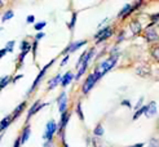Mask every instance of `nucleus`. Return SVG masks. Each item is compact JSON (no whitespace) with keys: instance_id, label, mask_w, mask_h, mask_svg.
Here are the masks:
<instances>
[{"instance_id":"1","label":"nucleus","mask_w":159,"mask_h":147,"mask_svg":"<svg viewBox=\"0 0 159 147\" xmlns=\"http://www.w3.org/2000/svg\"><path fill=\"white\" fill-rule=\"evenodd\" d=\"M116 61H118V56H116V54H114V56L109 57V58H107V59H105L104 62H101V65H100L96 70H97V71H98L102 76H104L107 71H110V70L115 66Z\"/></svg>"},{"instance_id":"2","label":"nucleus","mask_w":159,"mask_h":147,"mask_svg":"<svg viewBox=\"0 0 159 147\" xmlns=\"http://www.w3.org/2000/svg\"><path fill=\"white\" fill-rule=\"evenodd\" d=\"M101 77H102V75L97 71V70H96V71H94L93 74H91L88 77H87V80H85V81H84V84H83V89H82L84 94H87V93H88V92L93 88V85L96 84V83H97V80H100Z\"/></svg>"},{"instance_id":"3","label":"nucleus","mask_w":159,"mask_h":147,"mask_svg":"<svg viewBox=\"0 0 159 147\" xmlns=\"http://www.w3.org/2000/svg\"><path fill=\"white\" fill-rule=\"evenodd\" d=\"M111 35H113V30H111L110 26H106V27H104V28H101L98 32L94 35V39H96L97 43H101V41L106 40V39H109Z\"/></svg>"},{"instance_id":"4","label":"nucleus","mask_w":159,"mask_h":147,"mask_svg":"<svg viewBox=\"0 0 159 147\" xmlns=\"http://www.w3.org/2000/svg\"><path fill=\"white\" fill-rule=\"evenodd\" d=\"M57 130V124L54 123V120H51L47 123V127H45V133H44V138L47 141H51L52 142V138H53V134L56 133Z\"/></svg>"},{"instance_id":"5","label":"nucleus","mask_w":159,"mask_h":147,"mask_svg":"<svg viewBox=\"0 0 159 147\" xmlns=\"http://www.w3.org/2000/svg\"><path fill=\"white\" fill-rule=\"evenodd\" d=\"M53 63H54V59H52V61L49 62L48 65H45V66H44V67L42 68V71L39 72V75L36 76V79L34 80V83H33V87H31V89L29 90V93H31V92H33V90H34V89H35V88L38 87V84L40 83V81H42V79L44 77V75H45V72H47V70H48V68H49V67H51V66H52Z\"/></svg>"},{"instance_id":"6","label":"nucleus","mask_w":159,"mask_h":147,"mask_svg":"<svg viewBox=\"0 0 159 147\" xmlns=\"http://www.w3.org/2000/svg\"><path fill=\"white\" fill-rule=\"evenodd\" d=\"M57 105H58V111L61 114L63 112H66V108H67V94H66V92H62L58 99H57Z\"/></svg>"},{"instance_id":"7","label":"nucleus","mask_w":159,"mask_h":147,"mask_svg":"<svg viewBox=\"0 0 159 147\" xmlns=\"http://www.w3.org/2000/svg\"><path fill=\"white\" fill-rule=\"evenodd\" d=\"M47 106V103H40V101H36V102L31 106V108L29 110V112H27V121H29V119L31 118L33 115H35L38 111H40L43 107H45Z\"/></svg>"},{"instance_id":"8","label":"nucleus","mask_w":159,"mask_h":147,"mask_svg":"<svg viewBox=\"0 0 159 147\" xmlns=\"http://www.w3.org/2000/svg\"><path fill=\"white\" fill-rule=\"evenodd\" d=\"M145 39L149 41V43H155L158 40V34H157V31L152 27H149L148 31H146V34H145Z\"/></svg>"},{"instance_id":"9","label":"nucleus","mask_w":159,"mask_h":147,"mask_svg":"<svg viewBox=\"0 0 159 147\" xmlns=\"http://www.w3.org/2000/svg\"><path fill=\"white\" fill-rule=\"evenodd\" d=\"M87 44V40H82V41H75V43H73V44H70L67 48L65 49V53H73V52H75L76 49H79L80 46H83V45H85Z\"/></svg>"},{"instance_id":"10","label":"nucleus","mask_w":159,"mask_h":147,"mask_svg":"<svg viewBox=\"0 0 159 147\" xmlns=\"http://www.w3.org/2000/svg\"><path fill=\"white\" fill-rule=\"evenodd\" d=\"M146 118H153V116L157 115V103L155 102H150L148 105V110H146Z\"/></svg>"},{"instance_id":"11","label":"nucleus","mask_w":159,"mask_h":147,"mask_svg":"<svg viewBox=\"0 0 159 147\" xmlns=\"http://www.w3.org/2000/svg\"><path fill=\"white\" fill-rule=\"evenodd\" d=\"M62 75L61 74H58V75H56L54 77H53V79H51L49 80V83H48V88L49 89H54L56 87H57V85L60 84V83H62Z\"/></svg>"},{"instance_id":"12","label":"nucleus","mask_w":159,"mask_h":147,"mask_svg":"<svg viewBox=\"0 0 159 147\" xmlns=\"http://www.w3.org/2000/svg\"><path fill=\"white\" fill-rule=\"evenodd\" d=\"M70 120V112H63V114H61V121H60V130H62L63 128H65L66 125H67V121Z\"/></svg>"},{"instance_id":"13","label":"nucleus","mask_w":159,"mask_h":147,"mask_svg":"<svg viewBox=\"0 0 159 147\" xmlns=\"http://www.w3.org/2000/svg\"><path fill=\"white\" fill-rule=\"evenodd\" d=\"M73 79H74V75L71 74L70 71H67L65 75H63V77H62V83H61V85L62 87H67V85L73 81Z\"/></svg>"},{"instance_id":"14","label":"nucleus","mask_w":159,"mask_h":147,"mask_svg":"<svg viewBox=\"0 0 159 147\" xmlns=\"http://www.w3.org/2000/svg\"><path fill=\"white\" fill-rule=\"evenodd\" d=\"M25 107H26V103H25V102H22V103H20L17 107L14 108V111H13V114H12V116H13V120H14V119H17L18 116L22 114V111L25 110Z\"/></svg>"},{"instance_id":"15","label":"nucleus","mask_w":159,"mask_h":147,"mask_svg":"<svg viewBox=\"0 0 159 147\" xmlns=\"http://www.w3.org/2000/svg\"><path fill=\"white\" fill-rule=\"evenodd\" d=\"M13 121V116L9 115V116H5V118L2 120V132H4L8 127L11 125V123Z\"/></svg>"},{"instance_id":"16","label":"nucleus","mask_w":159,"mask_h":147,"mask_svg":"<svg viewBox=\"0 0 159 147\" xmlns=\"http://www.w3.org/2000/svg\"><path fill=\"white\" fill-rule=\"evenodd\" d=\"M136 72H137L140 76H146V75H149V72H150L149 66H146V65H144V66H140V67L136 70Z\"/></svg>"},{"instance_id":"17","label":"nucleus","mask_w":159,"mask_h":147,"mask_svg":"<svg viewBox=\"0 0 159 147\" xmlns=\"http://www.w3.org/2000/svg\"><path fill=\"white\" fill-rule=\"evenodd\" d=\"M30 134H31V132H30V127L25 128V130L22 132V136H21V142H22V145L27 142V139L30 138Z\"/></svg>"},{"instance_id":"18","label":"nucleus","mask_w":159,"mask_h":147,"mask_svg":"<svg viewBox=\"0 0 159 147\" xmlns=\"http://www.w3.org/2000/svg\"><path fill=\"white\" fill-rule=\"evenodd\" d=\"M131 30H132V32H133V34H139L140 31H141V25H140V22H139V21H133V22H131Z\"/></svg>"},{"instance_id":"19","label":"nucleus","mask_w":159,"mask_h":147,"mask_svg":"<svg viewBox=\"0 0 159 147\" xmlns=\"http://www.w3.org/2000/svg\"><path fill=\"white\" fill-rule=\"evenodd\" d=\"M87 67H88V62H84V63L82 65V67H80V70H79V71H78L76 76H75V80H79V79H80V76H82V75L85 72Z\"/></svg>"},{"instance_id":"20","label":"nucleus","mask_w":159,"mask_h":147,"mask_svg":"<svg viewBox=\"0 0 159 147\" xmlns=\"http://www.w3.org/2000/svg\"><path fill=\"white\" fill-rule=\"evenodd\" d=\"M146 110H148V106H142L141 108H139V110L136 111V114L133 115V120H137L142 114H146Z\"/></svg>"},{"instance_id":"21","label":"nucleus","mask_w":159,"mask_h":147,"mask_svg":"<svg viewBox=\"0 0 159 147\" xmlns=\"http://www.w3.org/2000/svg\"><path fill=\"white\" fill-rule=\"evenodd\" d=\"M131 4H127L124 8H123V9L120 11V12H119V14H118V17H122V15H127V14H129L131 13Z\"/></svg>"},{"instance_id":"22","label":"nucleus","mask_w":159,"mask_h":147,"mask_svg":"<svg viewBox=\"0 0 159 147\" xmlns=\"http://www.w3.org/2000/svg\"><path fill=\"white\" fill-rule=\"evenodd\" d=\"M12 81V77L11 76H3L2 81H0V87H2V89H4L7 87V84H9Z\"/></svg>"},{"instance_id":"23","label":"nucleus","mask_w":159,"mask_h":147,"mask_svg":"<svg viewBox=\"0 0 159 147\" xmlns=\"http://www.w3.org/2000/svg\"><path fill=\"white\" fill-rule=\"evenodd\" d=\"M30 49H31V44L29 43V41H26V40H23L22 43H21V50L22 52H30Z\"/></svg>"},{"instance_id":"24","label":"nucleus","mask_w":159,"mask_h":147,"mask_svg":"<svg viewBox=\"0 0 159 147\" xmlns=\"http://www.w3.org/2000/svg\"><path fill=\"white\" fill-rule=\"evenodd\" d=\"M76 112H78V116L80 118L82 121H84V115H83V111H82V103L79 102L78 106H76Z\"/></svg>"},{"instance_id":"25","label":"nucleus","mask_w":159,"mask_h":147,"mask_svg":"<svg viewBox=\"0 0 159 147\" xmlns=\"http://www.w3.org/2000/svg\"><path fill=\"white\" fill-rule=\"evenodd\" d=\"M93 133H94V136H102L104 134V128H102L101 125H97L96 128H94V130H93Z\"/></svg>"},{"instance_id":"26","label":"nucleus","mask_w":159,"mask_h":147,"mask_svg":"<svg viewBox=\"0 0 159 147\" xmlns=\"http://www.w3.org/2000/svg\"><path fill=\"white\" fill-rule=\"evenodd\" d=\"M11 18H13V11H8V12H5V14L3 15V22L11 19Z\"/></svg>"},{"instance_id":"27","label":"nucleus","mask_w":159,"mask_h":147,"mask_svg":"<svg viewBox=\"0 0 159 147\" xmlns=\"http://www.w3.org/2000/svg\"><path fill=\"white\" fill-rule=\"evenodd\" d=\"M75 22H76V13H74V14H73V18H71V22L69 23V28H70V30H73V28H74Z\"/></svg>"},{"instance_id":"28","label":"nucleus","mask_w":159,"mask_h":147,"mask_svg":"<svg viewBox=\"0 0 159 147\" xmlns=\"http://www.w3.org/2000/svg\"><path fill=\"white\" fill-rule=\"evenodd\" d=\"M152 54L157 61H159V46H155V48L153 49V52H152Z\"/></svg>"},{"instance_id":"29","label":"nucleus","mask_w":159,"mask_h":147,"mask_svg":"<svg viewBox=\"0 0 159 147\" xmlns=\"http://www.w3.org/2000/svg\"><path fill=\"white\" fill-rule=\"evenodd\" d=\"M45 25H47V23H45V22H39V23H36V25H35L34 27H35V30H38V31H40L42 28H44V27H45Z\"/></svg>"},{"instance_id":"30","label":"nucleus","mask_w":159,"mask_h":147,"mask_svg":"<svg viewBox=\"0 0 159 147\" xmlns=\"http://www.w3.org/2000/svg\"><path fill=\"white\" fill-rule=\"evenodd\" d=\"M13 46H14V41L12 40V41H9V43L7 44V48H5V49H7L8 52H13Z\"/></svg>"},{"instance_id":"31","label":"nucleus","mask_w":159,"mask_h":147,"mask_svg":"<svg viewBox=\"0 0 159 147\" xmlns=\"http://www.w3.org/2000/svg\"><path fill=\"white\" fill-rule=\"evenodd\" d=\"M149 146H150V147H159V145H158V141H157L155 138H154V139H152V141H150Z\"/></svg>"},{"instance_id":"32","label":"nucleus","mask_w":159,"mask_h":147,"mask_svg":"<svg viewBox=\"0 0 159 147\" xmlns=\"http://www.w3.org/2000/svg\"><path fill=\"white\" fill-rule=\"evenodd\" d=\"M142 101H144V97H141L140 99H139V102H137V105L134 106V108H136V110H139V108H141V105H142Z\"/></svg>"},{"instance_id":"33","label":"nucleus","mask_w":159,"mask_h":147,"mask_svg":"<svg viewBox=\"0 0 159 147\" xmlns=\"http://www.w3.org/2000/svg\"><path fill=\"white\" fill-rule=\"evenodd\" d=\"M44 35H45L44 32H39V34L35 36V40H38V41H39V40H40V39H42V37H44Z\"/></svg>"},{"instance_id":"34","label":"nucleus","mask_w":159,"mask_h":147,"mask_svg":"<svg viewBox=\"0 0 159 147\" xmlns=\"http://www.w3.org/2000/svg\"><path fill=\"white\" fill-rule=\"evenodd\" d=\"M34 19H35V18H34V15H29V17L26 18L27 23H33V22H34Z\"/></svg>"},{"instance_id":"35","label":"nucleus","mask_w":159,"mask_h":147,"mask_svg":"<svg viewBox=\"0 0 159 147\" xmlns=\"http://www.w3.org/2000/svg\"><path fill=\"white\" fill-rule=\"evenodd\" d=\"M122 105H123V106H127V107H132V106H131V103H129L127 99H125V101H122Z\"/></svg>"},{"instance_id":"36","label":"nucleus","mask_w":159,"mask_h":147,"mask_svg":"<svg viewBox=\"0 0 159 147\" xmlns=\"http://www.w3.org/2000/svg\"><path fill=\"white\" fill-rule=\"evenodd\" d=\"M67 61H69V56H66L65 58H63V59H62V63H61V65H62V66H65Z\"/></svg>"},{"instance_id":"37","label":"nucleus","mask_w":159,"mask_h":147,"mask_svg":"<svg viewBox=\"0 0 159 147\" xmlns=\"http://www.w3.org/2000/svg\"><path fill=\"white\" fill-rule=\"evenodd\" d=\"M145 146V143H137V145H133V146H131V147H144Z\"/></svg>"},{"instance_id":"38","label":"nucleus","mask_w":159,"mask_h":147,"mask_svg":"<svg viewBox=\"0 0 159 147\" xmlns=\"http://www.w3.org/2000/svg\"><path fill=\"white\" fill-rule=\"evenodd\" d=\"M8 50L7 49H2V52H0V57H4L5 56V53H7Z\"/></svg>"},{"instance_id":"39","label":"nucleus","mask_w":159,"mask_h":147,"mask_svg":"<svg viewBox=\"0 0 159 147\" xmlns=\"http://www.w3.org/2000/svg\"><path fill=\"white\" fill-rule=\"evenodd\" d=\"M21 77H22V75H18V76H16L14 79H13V83H16V81H17L18 79H21Z\"/></svg>"},{"instance_id":"40","label":"nucleus","mask_w":159,"mask_h":147,"mask_svg":"<svg viewBox=\"0 0 159 147\" xmlns=\"http://www.w3.org/2000/svg\"><path fill=\"white\" fill-rule=\"evenodd\" d=\"M152 18H153V21H157V19L159 18V13H158V14H155V15H153Z\"/></svg>"},{"instance_id":"41","label":"nucleus","mask_w":159,"mask_h":147,"mask_svg":"<svg viewBox=\"0 0 159 147\" xmlns=\"http://www.w3.org/2000/svg\"><path fill=\"white\" fill-rule=\"evenodd\" d=\"M63 147H67V145H66L65 142H63Z\"/></svg>"}]
</instances>
